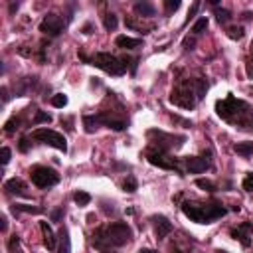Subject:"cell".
Returning a JSON list of instances; mask_svg holds the SVG:
<instances>
[{"mask_svg": "<svg viewBox=\"0 0 253 253\" xmlns=\"http://www.w3.org/2000/svg\"><path fill=\"white\" fill-rule=\"evenodd\" d=\"M215 113L223 123L231 125L233 128L253 132V105L237 99L233 93H227L223 99L215 101Z\"/></svg>", "mask_w": 253, "mask_h": 253, "instance_id": "1", "label": "cell"}, {"mask_svg": "<svg viewBox=\"0 0 253 253\" xmlns=\"http://www.w3.org/2000/svg\"><path fill=\"white\" fill-rule=\"evenodd\" d=\"M132 229L126 221H111L107 225L97 227L91 233V245L99 253H115L119 247L130 243Z\"/></svg>", "mask_w": 253, "mask_h": 253, "instance_id": "2", "label": "cell"}, {"mask_svg": "<svg viewBox=\"0 0 253 253\" xmlns=\"http://www.w3.org/2000/svg\"><path fill=\"white\" fill-rule=\"evenodd\" d=\"M208 91V81L204 77H178L172 91H170V103L192 111L206 95Z\"/></svg>", "mask_w": 253, "mask_h": 253, "instance_id": "3", "label": "cell"}, {"mask_svg": "<svg viewBox=\"0 0 253 253\" xmlns=\"http://www.w3.org/2000/svg\"><path fill=\"white\" fill-rule=\"evenodd\" d=\"M180 208H182L184 215L196 223H213L215 219H219L227 213V208L215 200H210V202L186 200V202H182Z\"/></svg>", "mask_w": 253, "mask_h": 253, "instance_id": "4", "label": "cell"}, {"mask_svg": "<svg viewBox=\"0 0 253 253\" xmlns=\"http://www.w3.org/2000/svg\"><path fill=\"white\" fill-rule=\"evenodd\" d=\"M79 59L109 73V75H115V77H121L126 73V65H128V59L126 57H117L109 51H97L93 55H85V53H79Z\"/></svg>", "mask_w": 253, "mask_h": 253, "instance_id": "5", "label": "cell"}, {"mask_svg": "<svg viewBox=\"0 0 253 253\" xmlns=\"http://www.w3.org/2000/svg\"><path fill=\"white\" fill-rule=\"evenodd\" d=\"M101 125L113 128V130H125L128 126V119L121 111H99L95 115H83V126L85 132H95Z\"/></svg>", "mask_w": 253, "mask_h": 253, "instance_id": "6", "label": "cell"}, {"mask_svg": "<svg viewBox=\"0 0 253 253\" xmlns=\"http://www.w3.org/2000/svg\"><path fill=\"white\" fill-rule=\"evenodd\" d=\"M146 136H148V148H154L160 152H170L172 148H180L186 140V136H174V134H168L156 128H150Z\"/></svg>", "mask_w": 253, "mask_h": 253, "instance_id": "7", "label": "cell"}, {"mask_svg": "<svg viewBox=\"0 0 253 253\" xmlns=\"http://www.w3.org/2000/svg\"><path fill=\"white\" fill-rule=\"evenodd\" d=\"M144 156H146V160L152 166H158L162 170H174L178 176H184V170L180 168V162L182 160L170 156V152H160V150H154V148H146L144 150Z\"/></svg>", "mask_w": 253, "mask_h": 253, "instance_id": "8", "label": "cell"}, {"mask_svg": "<svg viewBox=\"0 0 253 253\" xmlns=\"http://www.w3.org/2000/svg\"><path fill=\"white\" fill-rule=\"evenodd\" d=\"M30 178H32V184L38 186V188H51L55 184H59L61 176L57 174V170L53 168H47V166H42V164H36L30 168Z\"/></svg>", "mask_w": 253, "mask_h": 253, "instance_id": "9", "label": "cell"}, {"mask_svg": "<svg viewBox=\"0 0 253 253\" xmlns=\"http://www.w3.org/2000/svg\"><path fill=\"white\" fill-rule=\"evenodd\" d=\"M30 136H32L34 140H38V142H43V144H47V146H53V148L61 150L63 154L67 152V140H65V136H63L61 132H57V130H51V128H47V126H40V128L32 130Z\"/></svg>", "mask_w": 253, "mask_h": 253, "instance_id": "10", "label": "cell"}, {"mask_svg": "<svg viewBox=\"0 0 253 253\" xmlns=\"http://www.w3.org/2000/svg\"><path fill=\"white\" fill-rule=\"evenodd\" d=\"M63 30H65V22H63V18H61L59 14H55V12L45 14L43 20L40 22V32H42L43 36H47V38H57Z\"/></svg>", "mask_w": 253, "mask_h": 253, "instance_id": "11", "label": "cell"}, {"mask_svg": "<svg viewBox=\"0 0 253 253\" xmlns=\"http://www.w3.org/2000/svg\"><path fill=\"white\" fill-rule=\"evenodd\" d=\"M182 164L190 174H200V172H206L208 168H211V162L206 156H186V158H182Z\"/></svg>", "mask_w": 253, "mask_h": 253, "instance_id": "12", "label": "cell"}, {"mask_svg": "<svg viewBox=\"0 0 253 253\" xmlns=\"http://www.w3.org/2000/svg\"><path fill=\"white\" fill-rule=\"evenodd\" d=\"M251 231H253V221H243L235 227L229 229V235L233 239H237L243 247H249L251 245Z\"/></svg>", "mask_w": 253, "mask_h": 253, "instance_id": "13", "label": "cell"}, {"mask_svg": "<svg viewBox=\"0 0 253 253\" xmlns=\"http://www.w3.org/2000/svg\"><path fill=\"white\" fill-rule=\"evenodd\" d=\"M152 223H154V235L158 241H162L174 229V225L170 223V219L166 215H152Z\"/></svg>", "mask_w": 253, "mask_h": 253, "instance_id": "14", "label": "cell"}, {"mask_svg": "<svg viewBox=\"0 0 253 253\" xmlns=\"http://www.w3.org/2000/svg\"><path fill=\"white\" fill-rule=\"evenodd\" d=\"M4 190H6L8 194H16V196H24V198L30 196V194L26 192V190H28L26 182L20 180V178H10V180H6V182H4Z\"/></svg>", "mask_w": 253, "mask_h": 253, "instance_id": "15", "label": "cell"}, {"mask_svg": "<svg viewBox=\"0 0 253 253\" xmlns=\"http://www.w3.org/2000/svg\"><path fill=\"white\" fill-rule=\"evenodd\" d=\"M40 229H42V237H43V247L47 251H53L55 245H57V237H55L51 225L47 221H40Z\"/></svg>", "mask_w": 253, "mask_h": 253, "instance_id": "16", "label": "cell"}, {"mask_svg": "<svg viewBox=\"0 0 253 253\" xmlns=\"http://www.w3.org/2000/svg\"><path fill=\"white\" fill-rule=\"evenodd\" d=\"M115 43H117V47H121V49H136V47L142 45V40H138V38H128V36H117V38H115Z\"/></svg>", "mask_w": 253, "mask_h": 253, "instance_id": "17", "label": "cell"}, {"mask_svg": "<svg viewBox=\"0 0 253 253\" xmlns=\"http://www.w3.org/2000/svg\"><path fill=\"white\" fill-rule=\"evenodd\" d=\"M134 12L138 14V18H152L156 14V8H154L152 2H136Z\"/></svg>", "mask_w": 253, "mask_h": 253, "instance_id": "18", "label": "cell"}, {"mask_svg": "<svg viewBox=\"0 0 253 253\" xmlns=\"http://www.w3.org/2000/svg\"><path fill=\"white\" fill-rule=\"evenodd\" d=\"M57 253H71V237H69V229L65 225H61L59 229V249Z\"/></svg>", "mask_w": 253, "mask_h": 253, "instance_id": "19", "label": "cell"}, {"mask_svg": "<svg viewBox=\"0 0 253 253\" xmlns=\"http://www.w3.org/2000/svg\"><path fill=\"white\" fill-rule=\"evenodd\" d=\"M125 24L130 28V30H136V32H140V34H148L150 30H152V24H144V22H136L134 18H126L125 20Z\"/></svg>", "mask_w": 253, "mask_h": 253, "instance_id": "20", "label": "cell"}, {"mask_svg": "<svg viewBox=\"0 0 253 253\" xmlns=\"http://www.w3.org/2000/svg\"><path fill=\"white\" fill-rule=\"evenodd\" d=\"M168 253H192V247L188 243H182L178 237H172V243L168 247Z\"/></svg>", "mask_w": 253, "mask_h": 253, "instance_id": "21", "label": "cell"}, {"mask_svg": "<svg viewBox=\"0 0 253 253\" xmlns=\"http://www.w3.org/2000/svg\"><path fill=\"white\" fill-rule=\"evenodd\" d=\"M117 24H119V20H117V16L113 12H107L103 16V26H105L107 32H115L117 30Z\"/></svg>", "mask_w": 253, "mask_h": 253, "instance_id": "22", "label": "cell"}, {"mask_svg": "<svg viewBox=\"0 0 253 253\" xmlns=\"http://www.w3.org/2000/svg\"><path fill=\"white\" fill-rule=\"evenodd\" d=\"M208 24H210L208 16H202V18H198V20L194 22V26H192V30H190V32H192L194 36H200V34H202V32L208 28Z\"/></svg>", "mask_w": 253, "mask_h": 253, "instance_id": "23", "label": "cell"}, {"mask_svg": "<svg viewBox=\"0 0 253 253\" xmlns=\"http://www.w3.org/2000/svg\"><path fill=\"white\" fill-rule=\"evenodd\" d=\"M233 150L239 154V156H251L253 154V142H237L233 146Z\"/></svg>", "mask_w": 253, "mask_h": 253, "instance_id": "24", "label": "cell"}, {"mask_svg": "<svg viewBox=\"0 0 253 253\" xmlns=\"http://www.w3.org/2000/svg\"><path fill=\"white\" fill-rule=\"evenodd\" d=\"M213 14H215V20L219 22V24H227L229 20H231V12L227 10V8H213Z\"/></svg>", "mask_w": 253, "mask_h": 253, "instance_id": "25", "label": "cell"}, {"mask_svg": "<svg viewBox=\"0 0 253 253\" xmlns=\"http://www.w3.org/2000/svg\"><path fill=\"white\" fill-rule=\"evenodd\" d=\"M12 211H14V213H20V211H24V213H42L40 208L26 206V204H14V206H12Z\"/></svg>", "mask_w": 253, "mask_h": 253, "instance_id": "26", "label": "cell"}, {"mask_svg": "<svg viewBox=\"0 0 253 253\" xmlns=\"http://www.w3.org/2000/svg\"><path fill=\"white\" fill-rule=\"evenodd\" d=\"M49 103H51L55 109H63V107L67 105V95H63V93H55V95H51Z\"/></svg>", "mask_w": 253, "mask_h": 253, "instance_id": "27", "label": "cell"}, {"mask_svg": "<svg viewBox=\"0 0 253 253\" xmlns=\"http://www.w3.org/2000/svg\"><path fill=\"white\" fill-rule=\"evenodd\" d=\"M20 123H22V117H12V119L6 121V125H4V132H6V134H12L16 128H20Z\"/></svg>", "mask_w": 253, "mask_h": 253, "instance_id": "28", "label": "cell"}, {"mask_svg": "<svg viewBox=\"0 0 253 253\" xmlns=\"http://www.w3.org/2000/svg\"><path fill=\"white\" fill-rule=\"evenodd\" d=\"M73 200H75L77 206H87V204L91 202V194H87V192H83V190H77V192L73 194Z\"/></svg>", "mask_w": 253, "mask_h": 253, "instance_id": "29", "label": "cell"}, {"mask_svg": "<svg viewBox=\"0 0 253 253\" xmlns=\"http://www.w3.org/2000/svg\"><path fill=\"white\" fill-rule=\"evenodd\" d=\"M123 190L128 192V194L136 192V190H138V182H136V178H134V176H126V180L123 182Z\"/></svg>", "mask_w": 253, "mask_h": 253, "instance_id": "30", "label": "cell"}, {"mask_svg": "<svg viewBox=\"0 0 253 253\" xmlns=\"http://www.w3.org/2000/svg\"><path fill=\"white\" fill-rule=\"evenodd\" d=\"M196 186L202 188V190H206V192H215V190H217V186H215L211 180H206V178H198V180H196Z\"/></svg>", "mask_w": 253, "mask_h": 253, "instance_id": "31", "label": "cell"}, {"mask_svg": "<svg viewBox=\"0 0 253 253\" xmlns=\"http://www.w3.org/2000/svg\"><path fill=\"white\" fill-rule=\"evenodd\" d=\"M243 34H245L243 26H231V28H227V38H231V40H241Z\"/></svg>", "mask_w": 253, "mask_h": 253, "instance_id": "32", "label": "cell"}, {"mask_svg": "<svg viewBox=\"0 0 253 253\" xmlns=\"http://www.w3.org/2000/svg\"><path fill=\"white\" fill-rule=\"evenodd\" d=\"M8 253H24L22 247H20V237L18 235H12L10 241H8Z\"/></svg>", "mask_w": 253, "mask_h": 253, "instance_id": "33", "label": "cell"}, {"mask_svg": "<svg viewBox=\"0 0 253 253\" xmlns=\"http://www.w3.org/2000/svg\"><path fill=\"white\" fill-rule=\"evenodd\" d=\"M245 71H247V77L253 79V43H251L249 53H247V59H245Z\"/></svg>", "mask_w": 253, "mask_h": 253, "instance_id": "34", "label": "cell"}, {"mask_svg": "<svg viewBox=\"0 0 253 253\" xmlns=\"http://www.w3.org/2000/svg\"><path fill=\"white\" fill-rule=\"evenodd\" d=\"M180 8V0H164V10H166V16H170L172 12H176Z\"/></svg>", "mask_w": 253, "mask_h": 253, "instance_id": "35", "label": "cell"}, {"mask_svg": "<svg viewBox=\"0 0 253 253\" xmlns=\"http://www.w3.org/2000/svg\"><path fill=\"white\" fill-rule=\"evenodd\" d=\"M51 121V115L49 113H43V111H36V117H34V125H40V123H49Z\"/></svg>", "mask_w": 253, "mask_h": 253, "instance_id": "36", "label": "cell"}, {"mask_svg": "<svg viewBox=\"0 0 253 253\" xmlns=\"http://www.w3.org/2000/svg\"><path fill=\"white\" fill-rule=\"evenodd\" d=\"M241 186H243V190H245V192H253V172H249V174L243 178Z\"/></svg>", "mask_w": 253, "mask_h": 253, "instance_id": "37", "label": "cell"}, {"mask_svg": "<svg viewBox=\"0 0 253 253\" xmlns=\"http://www.w3.org/2000/svg\"><path fill=\"white\" fill-rule=\"evenodd\" d=\"M198 8H200V2H194L192 6H190V10H188V18H186V22H184V26L186 24H190V20L196 16V12H198Z\"/></svg>", "mask_w": 253, "mask_h": 253, "instance_id": "38", "label": "cell"}, {"mask_svg": "<svg viewBox=\"0 0 253 253\" xmlns=\"http://www.w3.org/2000/svg\"><path fill=\"white\" fill-rule=\"evenodd\" d=\"M10 156H12L10 148H8V146H4V148H2V164H4V166L10 162Z\"/></svg>", "mask_w": 253, "mask_h": 253, "instance_id": "39", "label": "cell"}, {"mask_svg": "<svg viewBox=\"0 0 253 253\" xmlns=\"http://www.w3.org/2000/svg\"><path fill=\"white\" fill-rule=\"evenodd\" d=\"M63 213H65V211H63V206H61V208H57V210L51 211V219H53V221H59Z\"/></svg>", "mask_w": 253, "mask_h": 253, "instance_id": "40", "label": "cell"}, {"mask_svg": "<svg viewBox=\"0 0 253 253\" xmlns=\"http://www.w3.org/2000/svg\"><path fill=\"white\" fill-rule=\"evenodd\" d=\"M194 43H196V40H194V38H186V40H184V49H192V47H194Z\"/></svg>", "mask_w": 253, "mask_h": 253, "instance_id": "41", "label": "cell"}, {"mask_svg": "<svg viewBox=\"0 0 253 253\" xmlns=\"http://www.w3.org/2000/svg\"><path fill=\"white\" fill-rule=\"evenodd\" d=\"M18 146H20L22 152H28V140H26V138H20V144H18Z\"/></svg>", "mask_w": 253, "mask_h": 253, "instance_id": "42", "label": "cell"}, {"mask_svg": "<svg viewBox=\"0 0 253 253\" xmlns=\"http://www.w3.org/2000/svg\"><path fill=\"white\" fill-rule=\"evenodd\" d=\"M2 101H4V103L8 101V89H6V87H2Z\"/></svg>", "mask_w": 253, "mask_h": 253, "instance_id": "43", "label": "cell"}, {"mask_svg": "<svg viewBox=\"0 0 253 253\" xmlns=\"http://www.w3.org/2000/svg\"><path fill=\"white\" fill-rule=\"evenodd\" d=\"M83 34H91V24H85V28H83Z\"/></svg>", "mask_w": 253, "mask_h": 253, "instance_id": "44", "label": "cell"}, {"mask_svg": "<svg viewBox=\"0 0 253 253\" xmlns=\"http://www.w3.org/2000/svg\"><path fill=\"white\" fill-rule=\"evenodd\" d=\"M243 18H245V20H251V18H253V14H251V12H243Z\"/></svg>", "mask_w": 253, "mask_h": 253, "instance_id": "45", "label": "cell"}, {"mask_svg": "<svg viewBox=\"0 0 253 253\" xmlns=\"http://www.w3.org/2000/svg\"><path fill=\"white\" fill-rule=\"evenodd\" d=\"M138 253H154V251H152V249H140Z\"/></svg>", "mask_w": 253, "mask_h": 253, "instance_id": "46", "label": "cell"}, {"mask_svg": "<svg viewBox=\"0 0 253 253\" xmlns=\"http://www.w3.org/2000/svg\"><path fill=\"white\" fill-rule=\"evenodd\" d=\"M215 253H227V251H221V249H219V251H215Z\"/></svg>", "mask_w": 253, "mask_h": 253, "instance_id": "47", "label": "cell"}]
</instances>
